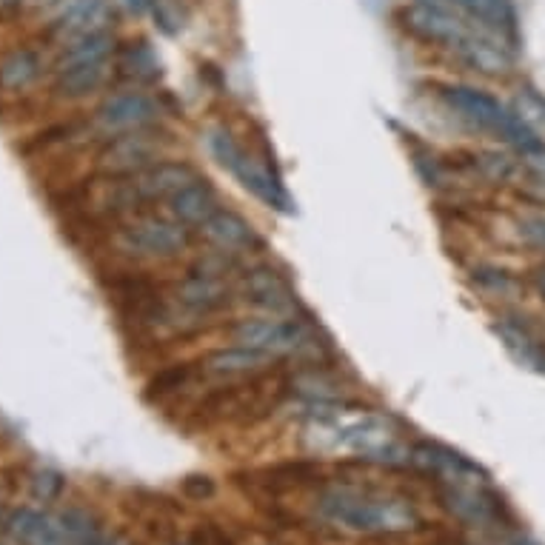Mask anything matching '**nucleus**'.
Instances as JSON below:
<instances>
[{
  "label": "nucleus",
  "instance_id": "f257e3e1",
  "mask_svg": "<svg viewBox=\"0 0 545 545\" xmlns=\"http://www.w3.org/2000/svg\"><path fill=\"white\" fill-rule=\"evenodd\" d=\"M306 443L317 451H351L380 463L409 460V451L400 446V434L391 417L369 409L320 403V411H314L306 426Z\"/></svg>",
  "mask_w": 545,
  "mask_h": 545
},
{
  "label": "nucleus",
  "instance_id": "f03ea898",
  "mask_svg": "<svg viewBox=\"0 0 545 545\" xmlns=\"http://www.w3.org/2000/svg\"><path fill=\"white\" fill-rule=\"evenodd\" d=\"M317 511L337 528L357 534H403L420 526V514L409 500L354 486L326 488L317 500Z\"/></svg>",
  "mask_w": 545,
  "mask_h": 545
},
{
  "label": "nucleus",
  "instance_id": "7ed1b4c3",
  "mask_svg": "<svg viewBox=\"0 0 545 545\" xmlns=\"http://www.w3.org/2000/svg\"><path fill=\"white\" fill-rule=\"evenodd\" d=\"M440 95H443V100L454 112H460L474 126H483L488 132L500 135L511 146H517L520 152H528V149L543 143L508 106H503L500 100L483 92V89H474V86H443Z\"/></svg>",
  "mask_w": 545,
  "mask_h": 545
},
{
  "label": "nucleus",
  "instance_id": "20e7f679",
  "mask_svg": "<svg viewBox=\"0 0 545 545\" xmlns=\"http://www.w3.org/2000/svg\"><path fill=\"white\" fill-rule=\"evenodd\" d=\"M237 346H249L269 357H292V354H317L320 343L312 326L294 317H249L232 329Z\"/></svg>",
  "mask_w": 545,
  "mask_h": 545
},
{
  "label": "nucleus",
  "instance_id": "39448f33",
  "mask_svg": "<svg viewBox=\"0 0 545 545\" xmlns=\"http://www.w3.org/2000/svg\"><path fill=\"white\" fill-rule=\"evenodd\" d=\"M115 243L129 257H175L192 243V234L175 217L143 215L120 226Z\"/></svg>",
  "mask_w": 545,
  "mask_h": 545
},
{
  "label": "nucleus",
  "instance_id": "423d86ee",
  "mask_svg": "<svg viewBox=\"0 0 545 545\" xmlns=\"http://www.w3.org/2000/svg\"><path fill=\"white\" fill-rule=\"evenodd\" d=\"M440 506L448 514L471 528L483 531H506L511 526V514L497 491L488 483H463V486H440Z\"/></svg>",
  "mask_w": 545,
  "mask_h": 545
},
{
  "label": "nucleus",
  "instance_id": "0eeeda50",
  "mask_svg": "<svg viewBox=\"0 0 545 545\" xmlns=\"http://www.w3.org/2000/svg\"><path fill=\"white\" fill-rule=\"evenodd\" d=\"M160 120V106L146 92H117L109 95L95 112V126L106 137L129 135V132H146Z\"/></svg>",
  "mask_w": 545,
  "mask_h": 545
},
{
  "label": "nucleus",
  "instance_id": "6e6552de",
  "mask_svg": "<svg viewBox=\"0 0 545 545\" xmlns=\"http://www.w3.org/2000/svg\"><path fill=\"white\" fill-rule=\"evenodd\" d=\"M409 460L426 474L437 477L440 486H463V483H488V474L477 463H471L466 454L440 443H414Z\"/></svg>",
  "mask_w": 545,
  "mask_h": 545
},
{
  "label": "nucleus",
  "instance_id": "1a4fd4ad",
  "mask_svg": "<svg viewBox=\"0 0 545 545\" xmlns=\"http://www.w3.org/2000/svg\"><path fill=\"white\" fill-rule=\"evenodd\" d=\"M160 146L157 140L146 132H129V135L109 137V143L103 146L98 163L106 175L112 177H132L140 175L143 169L155 166Z\"/></svg>",
  "mask_w": 545,
  "mask_h": 545
},
{
  "label": "nucleus",
  "instance_id": "9d476101",
  "mask_svg": "<svg viewBox=\"0 0 545 545\" xmlns=\"http://www.w3.org/2000/svg\"><path fill=\"white\" fill-rule=\"evenodd\" d=\"M175 303L186 317H209L232 303V286L223 274L195 272L177 283Z\"/></svg>",
  "mask_w": 545,
  "mask_h": 545
},
{
  "label": "nucleus",
  "instance_id": "9b49d317",
  "mask_svg": "<svg viewBox=\"0 0 545 545\" xmlns=\"http://www.w3.org/2000/svg\"><path fill=\"white\" fill-rule=\"evenodd\" d=\"M240 294L263 312L286 317L297 312V294L292 283L272 266H254L240 277Z\"/></svg>",
  "mask_w": 545,
  "mask_h": 545
},
{
  "label": "nucleus",
  "instance_id": "f8f14e48",
  "mask_svg": "<svg viewBox=\"0 0 545 545\" xmlns=\"http://www.w3.org/2000/svg\"><path fill=\"white\" fill-rule=\"evenodd\" d=\"M112 20H115V12L109 0H58L52 26L60 38L72 43V40L109 32Z\"/></svg>",
  "mask_w": 545,
  "mask_h": 545
},
{
  "label": "nucleus",
  "instance_id": "ddd939ff",
  "mask_svg": "<svg viewBox=\"0 0 545 545\" xmlns=\"http://www.w3.org/2000/svg\"><path fill=\"white\" fill-rule=\"evenodd\" d=\"M197 172L183 163V160H163L149 169H143L140 175H132V189L140 203H152V200H172L177 192H183L186 186H192L197 180Z\"/></svg>",
  "mask_w": 545,
  "mask_h": 545
},
{
  "label": "nucleus",
  "instance_id": "4468645a",
  "mask_svg": "<svg viewBox=\"0 0 545 545\" xmlns=\"http://www.w3.org/2000/svg\"><path fill=\"white\" fill-rule=\"evenodd\" d=\"M406 29L417 38L431 40V43H443L457 49L463 38H466V26L451 15V9H437V6H420L414 3L403 12Z\"/></svg>",
  "mask_w": 545,
  "mask_h": 545
},
{
  "label": "nucleus",
  "instance_id": "2eb2a0df",
  "mask_svg": "<svg viewBox=\"0 0 545 545\" xmlns=\"http://www.w3.org/2000/svg\"><path fill=\"white\" fill-rule=\"evenodd\" d=\"M229 172L240 180L243 189H249L254 197H260L266 206H272L277 212H292V197L286 192V186L280 183V175L272 172L269 166L257 163L254 157H249L243 152V155L237 157L232 166H229Z\"/></svg>",
  "mask_w": 545,
  "mask_h": 545
},
{
  "label": "nucleus",
  "instance_id": "dca6fc26",
  "mask_svg": "<svg viewBox=\"0 0 545 545\" xmlns=\"http://www.w3.org/2000/svg\"><path fill=\"white\" fill-rule=\"evenodd\" d=\"M200 229H203V237L223 254H243L260 246L252 223L232 209H223V206Z\"/></svg>",
  "mask_w": 545,
  "mask_h": 545
},
{
  "label": "nucleus",
  "instance_id": "f3484780",
  "mask_svg": "<svg viewBox=\"0 0 545 545\" xmlns=\"http://www.w3.org/2000/svg\"><path fill=\"white\" fill-rule=\"evenodd\" d=\"M217 209H220V197L203 177H197L192 186H186L169 200V215L180 220L183 226H203Z\"/></svg>",
  "mask_w": 545,
  "mask_h": 545
},
{
  "label": "nucleus",
  "instance_id": "a211bd4d",
  "mask_svg": "<svg viewBox=\"0 0 545 545\" xmlns=\"http://www.w3.org/2000/svg\"><path fill=\"white\" fill-rule=\"evenodd\" d=\"M272 360L274 357L249 349V346H229V349L212 351L203 360V366L215 377H254V374H263L269 369Z\"/></svg>",
  "mask_w": 545,
  "mask_h": 545
},
{
  "label": "nucleus",
  "instance_id": "6ab92c4d",
  "mask_svg": "<svg viewBox=\"0 0 545 545\" xmlns=\"http://www.w3.org/2000/svg\"><path fill=\"white\" fill-rule=\"evenodd\" d=\"M43 72L38 52L32 49H15L0 60V89L6 92H23L29 89Z\"/></svg>",
  "mask_w": 545,
  "mask_h": 545
},
{
  "label": "nucleus",
  "instance_id": "aec40b11",
  "mask_svg": "<svg viewBox=\"0 0 545 545\" xmlns=\"http://www.w3.org/2000/svg\"><path fill=\"white\" fill-rule=\"evenodd\" d=\"M109 75V63H95V66H66L58 69V80H55V89H58L63 98H86L92 92H98L103 86V80Z\"/></svg>",
  "mask_w": 545,
  "mask_h": 545
},
{
  "label": "nucleus",
  "instance_id": "412c9836",
  "mask_svg": "<svg viewBox=\"0 0 545 545\" xmlns=\"http://www.w3.org/2000/svg\"><path fill=\"white\" fill-rule=\"evenodd\" d=\"M460 9H466L468 15L480 23H486L488 29L500 32V35H514L517 32V15L511 0H451Z\"/></svg>",
  "mask_w": 545,
  "mask_h": 545
},
{
  "label": "nucleus",
  "instance_id": "4be33fe9",
  "mask_svg": "<svg viewBox=\"0 0 545 545\" xmlns=\"http://www.w3.org/2000/svg\"><path fill=\"white\" fill-rule=\"evenodd\" d=\"M497 334L503 337L506 349L523 363V366H545V351L540 349L537 337L523 326V323H514V320H500L497 323Z\"/></svg>",
  "mask_w": 545,
  "mask_h": 545
},
{
  "label": "nucleus",
  "instance_id": "5701e85b",
  "mask_svg": "<svg viewBox=\"0 0 545 545\" xmlns=\"http://www.w3.org/2000/svg\"><path fill=\"white\" fill-rule=\"evenodd\" d=\"M457 52L466 58L468 66H474V69H480V72H486V75H500V72H506L508 69V58L506 52H503V46H497V43H491V40L466 35L463 43L457 46Z\"/></svg>",
  "mask_w": 545,
  "mask_h": 545
},
{
  "label": "nucleus",
  "instance_id": "b1692460",
  "mask_svg": "<svg viewBox=\"0 0 545 545\" xmlns=\"http://www.w3.org/2000/svg\"><path fill=\"white\" fill-rule=\"evenodd\" d=\"M120 72L126 78L140 80V83H149L160 75V60L155 58V52L146 46V43H132L123 58H120Z\"/></svg>",
  "mask_w": 545,
  "mask_h": 545
},
{
  "label": "nucleus",
  "instance_id": "393cba45",
  "mask_svg": "<svg viewBox=\"0 0 545 545\" xmlns=\"http://www.w3.org/2000/svg\"><path fill=\"white\" fill-rule=\"evenodd\" d=\"M511 112L520 117L528 129H531L534 135L543 140L545 137V100L540 98L534 89H520V92H517V98H514Z\"/></svg>",
  "mask_w": 545,
  "mask_h": 545
},
{
  "label": "nucleus",
  "instance_id": "a878e982",
  "mask_svg": "<svg viewBox=\"0 0 545 545\" xmlns=\"http://www.w3.org/2000/svg\"><path fill=\"white\" fill-rule=\"evenodd\" d=\"M474 169L491 183H506V180H511L517 166L506 152H480V155H474Z\"/></svg>",
  "mask_w": 545,
  "mask_h": 545
},
{
  "label": "nucleus",
  "instance_id": "bb28decb",
  "mask_svg": "<svg viewBox=\"0 0 545 545\" xmlns=\"http://www.w3.org/2000/svg\"><path fill=\"white\" fill-rule=\"evenodd\" d=\"M189 374L192 369L189 366H172V369L160 371L155 380L149 383V397H169V394H175L186 386V380H189Z\"/></svg>",
  "mask_w": 545,
  "mask_h": 545
},
{
  "label": "nucleus",
  "instance_id": "cd10ccee",
  "mask_svg": "<svg viewBox=\"0 0 545 545\" xmlns=\"http://www.w3.org/2000/svg\"><path fill=\"white\" fill-rule=\"evenodd\" d=\"M317 477V468L306 466V463H297V466H280L269 471V486H300V483H309Z\"/></svg>",
  "mask_w": 545,
  "mask_h": 545
},
{
  "label": "nucleus",
  "instance_id": "c85d7f7f",
  "mask_svg": "<svg viewBox=\"0 0 545 545\" xmlns=\"http://www.w3.org/2000/svg\"><path fill=\"white\" fill-rule=\"evenodd\" d=\"M474 283L491 294H511L517 289L514 277L500 269H474Z\"/></svg>",
  "mask_w": 545,
  "mask_h": 545
},
{
  "label": "nucleus",
  "instance_id": "c756f323",
  "mask_svg": "<svg viewBox=\"0 0 545 545\" xmlns=\"http://www.w3.org/2000/svg\"><path fill=\"white\" fill-rule=\"evenodd\" d=\"M180 488H183V497H186V500H195V503H203V500L215 497V480L206 477V474H192V477H186Z\"/></svg>",
  "mask_w": 545,
  "mask_h": 545
},
{
  "label": "nucleus",
  "instance_id": "7c9ffc66",
  "mask_svg": "<svg viewBox=\"0 0 545 545\" xmlns=\"http://www.w3.org/2000/svg\"><path fill=\"white\" fill-rule=\"evenodd\" d=\"M60 488H63V477L55 471H40L35 477V497H40V500H55Z\"/></svg>",
  "mask_w": 545,
  "mask_h": 545
},
{
  "label": "nucleus",
  "instance_id": "2f4dec72",
  "mask_svg": "<svg viewBox=\"0 0 545 545\" xmlns=\"http://www.w3.org/2000/svg\"><path fill=\"white\" fill-rule=\"evenodd\" d=\"M523 166H526L528 175L534 177V180L545 189V143L523 152Z\"/></svg>",
  "mask_w": 545,
  "mask_h": 545
},
{
  "label": "nucleus",
  "instance_id": "473e14b6",
  "mask_svg": "<svg viewBox=\"0 0 545 545\" xmlns=\"http://www.w3.org/2000/svg\"><path fill=\"white\" fill-rule=\"evenodd\" d=\"M491 545H543L531 540L528 534L517 531V528H506V531H494V543Z\"/></svg>",
  "mask_w": 545,
  "mask_h": 545
},
{
  "label": "nucleus",
  "instance_id": "72a5a7b5",
  "mask_svg": "<svg viewBox=\"0 0 545 545\" xmlns=\"http://www.w3.org/2000/svg\"><path fill=\"white\" fill-rule=\"evenodd\" d=\"M195 545H234L217 526H203L195 534Z\"/></svg>",
  "mask_w": 545,
  "mask_h": 545
},
{
  "label": "nucleus",
  "instance_id": "f704fd0d",
  "mask_svg": "<svg viewBox=\"0 0 545 545\" xmlns=\"http://www.w3.org/2000/svg\"><path fill=\"white\" fill-rule=\"evenodd\" d=\"M20 6H29V0H0V15L18 12Z\"/></svg>",
  "mask_w": 545,
  "mask_h": 545
},
{
  "label": "nucleus",
  "instance_id": "c9c22d12",
  "mask_svg": "<svg viewBox=\"0 0 545 545\" xmlns=\"http://www.w3.org/2000/svg\"><path fill=\"white\" fill-rule=\"evenodd\" d=\"M123 3H126V9H132V12H137V15L155 6V0H123Z\"/></svg>",
  "mask_w": 545,
  "mask_h": 545
},
{
  "label": "nucleus",
  "instance_id": "e433bc0d",
  "mask_svg": "<svg viewBox=\"0 0 545 545\" xmlns=\"http://www.w3.org/2000/svg\"><path fill=\"white\" fill-rule=\"evenodd\" d=\"M420 6H437V9H451V0H414Z\"/></svg>",
  "mask_w": 545,
  "mask_h": 545
},
{
  "label": "nucleus",
  "instance_id": "4c0bfd02",
  "mask_svg": "<svg viewBox=\"0 0 545 545\" xmlns=\"http://www.w3.org/2000/svg\"><path fill=\"white\" fill-rule=\"evenodd\" d=\"M537 289H540V294H543V300H545V272L537 274Z\"/></svg>",
  "mask_w": 545,
  "mask_h": 545
}]
</instances>
